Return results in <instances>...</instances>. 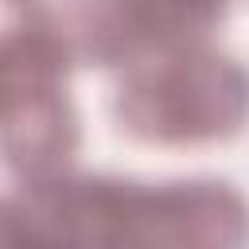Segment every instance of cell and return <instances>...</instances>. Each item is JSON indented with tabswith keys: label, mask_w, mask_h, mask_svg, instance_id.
Wrapping results in <instances>:
<instances>
[{
	"label": "cell",
	"mask_w": 249,
	"mask_h": 249,
	"mask_svg": "<svg viewBox=\"0 0 249 249\" xmlns=\"http://www.w3.org/2000/svg\"><path fill=\"white\" fill-rule=\"evenodd\" d=\"M4 241L66 245H241L249 206L230 183L144 187L109 175H51L23 183L0 214Z\"/></svg>",
	"instance_id": "obj_1"
},
{
	"label": "cell",
	"mask_w": 249,
	"mask_h": 249,
	"mask_svg": "<svg viewBox=\"0 0 249 249\" xmlns=\"http://www.w3.org/2000/svg\"><path fill=\"white\" fill-rule=\"evenodd\" d=\"M230 0H62L74 62L128 66L152 51L206 43Z\"/></svg>",
	"instance_id": "obj_4"
},
{
	"label": "cell",
	"mask_w": 249,
	"mask_h": 249,
	"mask_svg": "<svg viewBox=\"0 0 249 249\" xmlns=\"http://www.w3.org/2000/svg\"><path fill=\"white\" fill-rule=\"evenodd\" d=\"M66 43L58 8L47 0H4L0 74H4V160L19 183L70 171L78 152V117L66 97Z\"/></svg>",
	"instance_id": "obj_2"
},
{
	"label": "cell",
	"mask_w": 249,
	"mask_h": 249,
	"mask_svg": "<svg viewBox=\"0 0 249 249\" xmlns=\"http://www.w3.org/2000/svg\"><path fill=\"white\" fill-rule=\"evenodd\" d=\"M117 121L152 144H210L249 121V70L206 43L152 51L128 62Z\"/></svg>",
	"instance_id": "obj_3"
}]
</instances>
